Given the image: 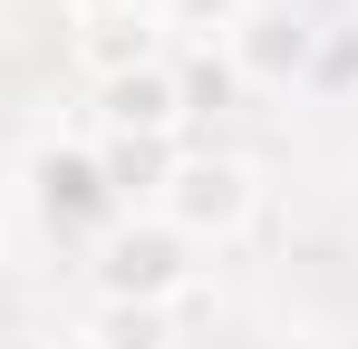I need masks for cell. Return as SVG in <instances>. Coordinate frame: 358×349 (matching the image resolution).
Masks as SVG:
<instances>
[{"mask_svg":"<svg viewBox=\"0 0 358 349\" xmlns=\"http://www.w3.org/2000/svg\"><path fill=\"white\" fill-rule=\"evenodd\" d=\"M145 214L175 224L194 252H223V242H242V233L262 224V165L233 156V146H184L175 174H165V194Z\"/></svg>","mask_w":358,"mask_h":349,"instance_id":"obj_1","label":"cell"},{"mask_svg":"<svg viewBox=\"0 0 358 349\" xmlns=\"http://www.w3.org/2000/svg\"><path fill=\"white\" fill-rule=\"evenodd\" d=\"M87 282H97V301H155V310H175L184 291L203 282V262H194V242L175 224L117 214V224L87 242Z\"/></svg>","mask_w":358,"mask_h":349,"instance_id":"obj_2","label":"cell"},{"mask_svg":"<svg viewBox=\"0 0 358 349\" xmlns=\"http://www.w3.org/2000/svg\"><path fill=\"white\" fill-rule=\"evenodd\" d=\"M29 204H39V224L49 233H97L117 224V194H107V174H97V146H39L29 156Z\"/></svg>","mask_w":358,"mask_h":349,"instance_id":"obj_3","label":"cell"},{"mask_svg":"<svg viewBox=\"0 0 358 349\" xmlns=\"http://www.w3.org/2000/svg\"><path fill=\"white\" fill-rule=\"evenodd\" d=\"M184 88H175V58H155V68H126L97 88V136H175L184 146Z\"/></svg>","mask_w":358,"mask_h":349,"instance_id":"obj_4","label":"cell"},{"mask_svg":"<svg viewBox=\"0 0 358 349\" xmlns=\"http://www.w3.org/2000/svg\"><path fill=\"white\" fill-rule=\"evenodd\" d=\"M233 68H242V88H291V78H310V68H320L310 10H252L242 39H233Z\"/></svg>","mask_w":358,"mask_h":349,"instance_id":"obj_5","label":"cell"},{"mask_svg":"<svg viewBox=\"0 0 358 349\" xmlns=\"http://www.w3.org/2000/svg\"><path fill=\"white\" fill-rule=\"evenodd\" d=\"M68 58L87 68V88H107V78L155 68V58H175V49H165V29H155V10H97V20L68 29Z\"/></svg>","mask_w":358,"mask_h":349,"instance_id":"obj_6","label":"cell"},{"mask_svg":"<svg viewBox=\"0 0 358 349\" xmlns=\"http://www.w3.org/2000/svg\"><path fill=\"white\" fill-rule=\"evenodd\" d=\"M175 136H97V174H107V194H117V214H145L155 194H165V174H175Z\"/></svg>","mask_w":358,"mask_h":349,"instance_id":"obj_7","label":"cell"},{"mask_svg":"<svg viewBox=\"0 0 358 349\" xmlns=\"http://www.w3.org/2000/svg\"><path fill=\"white\" fill-rule=\"evenodd\" d=\"M78 349H184V320L155 301H87Z\"/></svg>","mask_w":358,"mask_h":349,"instance_id":"obj_8","label":"cell"},{"mask_svg":"<svg viewBox=\"0 0 358 349\" xmlns=\"http://www.w3.org/2000/svg\"><path fill=\"white\" fill-rule=\"evenodd\" d=\"M145 10H155L165 49H233L242 20H252L262 0H145Z\"/></svg>","mask_w":358,"mask_h":349,"instance_id":"obj_9","label":"cell"},{"mask_svg":"<svg viewBox=\"0 0 358 349\" xmlns=\"http://www.w3.org/2000/svg\"><path fill=\"white\" fill-rule=\"evenodd\" d=\"M175 88H184V116H223V107L252 97L242 68H233V49H175Z\"/></svg>","mask_w":358,"mask_h":349,"instance_id":"obj_10","label":"cell"},{"mask_svg":"<svg viewBox=\"0 0 358 349\" xmlns=\"http://www.w3.org/2000/svg\"><path fill=\"white\" fill-rule=\"evenodd\" d=\"M68 20H97V10H145V0H59Z\"/></svg>","mask_w":358,"mask_h":349,"instance_id":"obj_11","label":"cell"},{"mask_svg":"<svg viewBox=\"0 0 358 349\" xmlns=\"http://www.w3.org/2000/svg\"><path fill=\"white\" fill-rule=\"evenodd\" d=\"M68 349H78V340H68Z\"/></svg>","mask_w":358,"mask_h":349,"instance_id":"obj_12","label":"cell"}]
</instances>
